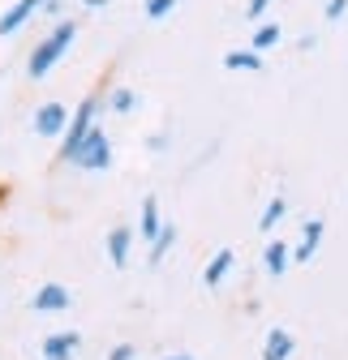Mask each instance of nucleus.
<instances>
[{"mask_svg":"<svg viewBox=\"0 0 348 360\" xmlns=\"http://www.w3.org/2000/svg\"><path fill=\"white\" fill-rule=\"evenodd\" d=\"M73 39H77V18H65V22H56L48 34L39 39V48L30 52V60H26V73L39 82V77H48L61 60H65V52L73 48Z\"/></svg>","mask_w":348,"mask_h":360,"instance_id":"obj_1","label":"nucleus"},{"mask_svg":"<svg viewBox=\"0 0 348 360\" xmlns=\"http://www.w3.org/2000/svg\"><path fill=\"white\" fill-rule=\"evenodd\" d=\"M69 163L82 167V172H108L112 167V142H108V133L99 124H91V129H86V138L77 142V150L69 155Z\"/></svg>","mask_w":348,"mask_h":360,"instance_id":"obj_2","label":"nucleus"},{"mask_svg":"<svg viewBox=\"0 0 348 360\" xmlns=\"http://www.w3.org/2000/svg\"><path fill=\"white\" fill-rule=\"evenodd\" d=\"M99 103H104V99H99V90H91V95H86V99L77 103V112L69 116V124H65V133H61V138H65V142H61V159H65V163H69V155L77 150V142L86 138V129L95 124V116H99Z\"/></svg>","mask_w":348,"mask_h":360,"instance_id":"obj_3","label":"nucleus"},{"mask_svg":"<svg viewBox=\"0 0 348 360\" xmlns=\"http://www.w3.org/2000/svg\"><path fill=\"white\" fill-rule=\"evenodd\" d=\"M56 0H18V5H9L5 13H0V39H9V34H18L39 9H52Z\"/></svg>","mask_w":348,"mask_h":360,"instance_id":"obj_4","label":"nucleus"},{"mask_svg":"<svg viewBox=\"0 0 348 360\" xmlns=\"http://www.w3.org/2000/svg\"><path fill=\"white\" fill-rule=\"evenodd\" d=\"M323 232H327V223H323V219H306V228H301V240H297V249H292V262H297V266L314 262V253H318V245H323Z\"/></svg>","mask_w":348,"mask_h":360,"instance_id":"obj_5","label":"nucleus"},{"mask_svg":"<svg viewBox=\"0 0 348 360\" xmlns=\"http://www.w3.org/2000/svg\"><path fill=\"white\" fill-rule=\"evenodd\" d=\"M65 124H69V108L65 103H43L35 112V133L39 138H56V133H65Z\"/></svg>","mask_w":348,"mask_h":360,"instance_id":"obj_6","label":"nucleus"},{"mask_svg":"<svg viewBox=\"0 0 348 360\" xmlns=\"http://www.w3.org/2000/svg\"><path fill=\"white\" fill-rule=\"evenodd\" d=\"M69 304H73V296H69V288H61V283H43V288L35 292V300H30L35 313H61V309H69Z\"/></svg>","mask_w":348,"mask_h":360,"instance_id":"obj_7","label":"nucleus"},{"mask_svg":"<svg viewBox=\"0 0 348 360\" xmlns=\"http://www.w3.org/2000/svg\"><path fill=\"white\" fill-rule=\"evenodd\" d=\"M77 347H82V335H77V330L48 335V339H43V360H73Z\"/></svg>","mask_w":348,"mask_h":360,"instance_id":"obj_8","label":"nucleus"},{"mask_svg":"<svg viewBox=\"0 0 348 360\" xmlns=\"http://www.w3.org/2000/svg\"><path fill=\"white\" fill-rule=\"evenodd\" d=\"M292 352H297V339L284 326H271L263 339V360H292Z\"/></svg>","mask_w":348,"mask_h":360,"instance_id":"obj_9","label":"nucleus"},{"mask_svg":"<svg viewBox=\"0 0 348 360\" xmlns=\"http://www.w3.org/2000/svg\"><path fill=\"white\" fill-rule=\"evenodd\" d=\"M232 266H237V253H232V249H220V253H215V257L206 262V270H202V283H206V288H220V283L232 275Z\"/></svg>","mask_w":348,"mask_h":360,"instance_id":"obj_10","label":"nucleus"},{"mask_svg":"<svg viewBox=\"0 0 348 360\" xmlns=\"http://www.w3.org/2000/svg\"><path fill=\"white\" fill-rule=\"evenodd\" d=\"M129 245H134V232H129V228H112V232H108V262H112L116 270L129 266Z\"/></svg>","mask_w":348,"mask_h":360,"instance_id":"obj_11","label":"nucleus"},{"mask_svg":"<svg viewBox=\"0 0 348 360\" xmlns=\"http://www.w3.org/2000/svg\"><path fill=\"white\" fill-rule=\"evenodd\" d=\"M224 69L228 73H263V52H254V48L224 52Z\"/></svg>","mask_w":348,"mask_h":360,"instance_id":"obj_12","label":"nucleus"},{"mask_svg":"<svg viewBox=\"0 0 348 360\" xmlns=\"http://www.w3.org/2000/svg\"><path fill=\"white\" fill-rule=\"evenodd\" d=\"M263 266H267V275H271V279H280L284 270L292 266V249H288L284 240H271V245L263 249Z\"/></svg>","mask_w":348,"mask_h":360,"instance_id":"obj_13","label":"nucleus"},{"mask_svg":"<svg viewBox=\"0 0 348 360\" xmlns=\"http://www.w3.org/2000/svg\"><path fill=\"white\" fill-rule=\"evenodd\" d=\"M284 214H288V198H284V193H275V198L263 206V214H258V232H275Z\"/></svg>","mask_w":348,"mask_h":360,"instance_id":"obj_14","label":"nucleus"},{"mask_svg":"<svg viewBox=\"0 0 348 360\" xmlns=\"http://www.w3.org/2000/svg\"><path fill=\"white\" fill-rule=\"evenodd\" d=\"M172 245H177V223H163L159 236L151 240V253H147V257H151V266H159V262L168 257V249H172Z\"/></svg>","mask_w":348,"mask_h":360,"instance_id":"obj_15","label":"nucleus"},{"mask_svg":"<svg viewBox=\"0 0 348 360\" xmlns=\"http://www.w3.org/2000/svg\"><path fill=\"white\" fill-rule=\"evenodd\" d=\"M159 228H163V219H159V202H155V198H142V223H138V232H142L147 240H155V236H159Z\"/></svg>","mask_w":348,"mask_h":360,"instance_id":"obj_16","label":"nucleus"},{"mask_svg":"<svg viewBox=\"0 0 348 360\" xmlns=\"http://www.w3.org/2000/svg\"><path fill=\"white\" fill-rule=\"evenodd\" d=\"M280 34H284V30H280L275 22H258V30H254V43H249V48H254V52H271L275 43H280Z\"/></svg>","mask_w":348,"mask_h":360,"instance_id":"obj_17","label":"nucleus"},{"mask_svg":"<svg viewBox=\"0 0 348 360\" xmlns=\"http://www.w3.org/2000/svg\"><path fill=\"white\" fill-rule=\"evenodd\" d=\"M108 108L125 116V112H134V108H138V95H134L129 86H112V95H108Z\"/></svg>","mask_w":348,"mask_h":360,"instance_id":"obj_18","label":"nucleus"},{"mask_svg":"<svg viewBox=\"0 0 348 360\" xmlns=\"http://www.w3.org/2000/svg\"><path fill=\"white\" fill-rule=\"evenodd\" d=\"M172 9H177V0H147V18L151 22H163Z\"/></svg>","mask_w":348,"mask_h":360,"instance_id":"obj_19","label":"nucleus"},{"mask_svg":"<svg viewBox=\"0 0 348 360\" xmlns=\"http://www.w3.org/2000/svg\"><path fill=\"white\" fill-rule=\"evenodd\" d=\"M267 9H271V0H249V5H245V18H249V22L258 26V22H263V13H267Z\"/></svg>","mask_w":348,"mask_h":360,"instance_id":"obj_20","label":"nucleus"},{"mask_svg":"<svg viewBox=\"0 0 348 360\" xmlns=\"http://www.w3.org/2000/svg\"><path fill=\"white\" fill-rule=\"evenodd\" d=\"M344 13H348V0H327V9H323V18H327V22H340Z\"/></svg>","mask_w":348,"mask_h":360,"instance_id":"obj_21","label":"nucleus"},{"mask_svg":"<svg viewBox=\"0 0 348 360\" xmlns=\"http://www.w3.org/2000/svg\"><path fill=\"white\" fill-rule=\"evenodd\" d=\"M108 360H134V347H129V343H116V347L108 352Z\"/></svg>","mask_w":348,"mask_h":360,"instance_id":"obj_22","label":"nucleus"},{"mask_svg":"<svg viewBox=\"0 0 348 360\" xmlns=\"http://www.w3.org/2000/svg\"><path fill=\"white\" fill-rule=\"evenodd\" d=\"M82 5H86V9H104V5H108V0H82Z\"/></svg>","mask_w":348,"mask_h":360,"instance_id":"obj_23","label":"nucleus"},{"mask_svg":"<svg viewBox=\"0 0 348 360\" xmlns=\"http://www.w3.org/2000/svg\"><path fill=\"white\" fill-rule=\"evenodd\" d=\"M168 360H194V356H168Z\"/></svg>","mask_w":348,"mask_h":360,"instance_id":"obj_24","label":"nucleus"}]
</instances>
